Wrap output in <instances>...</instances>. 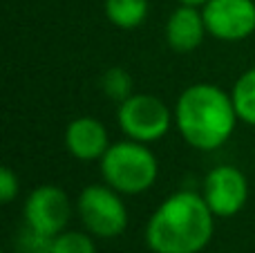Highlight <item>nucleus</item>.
<instances>
[{
	"instance_id": "nucleus-15",
	"label": "nucleus",
	"mask_w": 255,
	"mask_h": 253,
	"mask_svg": "<svg viewBox=\"0 0 255 253\" xmlns=\"http://www.w3.org/2000/svg\"><path fill=\"white\" fill-rule=\"evenodd\" d=\"M18 177L11 168H2L0 170V202L9 204L13 197L18 195Z\"/></svg>"
},
{
	"instance_id": "nucleus-10",
	"label": "nucleus",
	"mask_w": 255,
	"mask_h": 253,
	"mask_svg": "<svg viewBox=\"0 0 255 253\" xmlns=\"http://www.w3.org/2000/svg\"><path fill=\"white\" fill-rule=\"evenodd\" d=\"M206 31L208 29L204 22L202 9L193 7V4H179L166 22V40L170 49L179 54H188L197 49Z\"/></svg>"
},
{
	"instance_id": "nucleus-2",
	"label": "nucleus",
	"mask_w": 255,
	"mask_h": 253,
	"mask_svg": "<svg viewBox=\"0 0 255 253\" xmlns=\"http://www.w3.org/2000/svg\"><path fill=\"white\" fill-rule=\"evenodd\" d=\"M233 97L213 83L188 85L175 106V124L186 143L197 150H215L231 139L238 124Z\"/></svg>"
},
{
	"instance_id": "nucleus-4",
	"label": "nucleus",
	"mask_w": 255,
	"mask_h": 253,
	"mask_svg": "<svg viewBox=\"0 0 255 253\" xmlns=\"http://www.w3.org/2000/svg\"><path fill=\"white\" fill-rule=\"evenodd\" d=\"M81 222L94 238H117L128 227V209L112 186H85L76 202Z\"/></svg>"
},
{
	"instance_id": "nucleus-9",
	"label": "nucleus",
	"mask_w": 255,
	"mask_h": 253,
	"mask_svg": "<svg viewBox=\"0 0 255 253\" xmlns=\"http://www.w3.org/2000/svg\"><path fill=\"white\" fill-rule=\"evenodd\" d=\"M65 148L79 161L101 159L110 148L106 126L92 117H79L65 128Z\"/></svg>"
},
{
	"instance_id": "nucleus-11",
	"label": "nucleus",
	"mask_w": 255,
	"mask_h": 253,
	"mask_svg": "<svg viewBox=\"0 0 255 253\" xmlns=\"http://www.w3.org/2000/svg\"><path fill=\"white\" fill-rule=\"evenodd\" d=\"M106 16L119 29H134L148 16V0H106Z\"/></svg>"
},
{
	"instance_id": "nucleus-3",
	"label": "nucleus",
	"mask_w": 255,
	"mask_h": 253,
	"mask_svg": "<svg viewBox=\"0 0 255 253\" xmlns=\"http://www.w3.org/2000/svg\"><path fill=\"white\" fill-rule=\"evenodd\" d=\"M99 161H101L103 182L124 195H139L152 188L157 182V157L145 143L134 139L110 143V148Z\"/></svg>"
},
{
	"instance_id": "nucleus-14",
	"label": "nucleus",
	"mask_w": 255,
	"mask_h": 253,
	"mask_svg": "<svg viewBox=\"0 0 255 253\" xmlns=\"http://www.w3.org/2000/svg\"><path fill=\"white\" fill-rule=\"evenodd\" d=\"M101 90L115 101H126L128 97H132V79L126 70L121 67H112V70L101 74Z\"/></svg>"
},
{
	"instance_id": "nucleus-6",
	"label": "nucleus",
	"mask_w": 255,
	"mask_h": 253,
	"mask_svg": "<svg viewBox=\"0 0 255 253\" xmlns=\"http://www.w3.org/2000/svg\"><path fill=\"white\" fill-rule=\"evenodd\" d=\"M72 218V202L67 193L58 186L45 184L29 193L25 202V222L27 229L45 238H56L65 231Z\"/></svg>"
},
{
	"instance_id": "nucleus-5",
	"label": "nucleus",
	"mask_w": 255,
	"mask_h": 253,
	"mask_svg": "<svg viewBox=\"0 0 255 253\" xmlns=\"http://www.w3.org/2000/svg\"><path fill=\"white\" fill-rule=\"evenodd\" d=\"M172 119L175 115L154 94H132L119 103V110H117V121L124 134L141 143L161 139L170 130Z\"/></svg>"
},
{
	"instance_id": "nucleus-8",
	"label": "nucleus",
	"mask_w": 255,
	"mask_h": 253,
	"mask_svg": "<svg viewBox=\"0 0 255 253\" xmlns=\"http://www.w3.org/2000/svg\"><path fill=\"white\" fill-rule=\"evenodd\" d=\"M204 200L215 218H231L240 213L249 200V182L235 166H215L204 179Z\"/></svg>"
},
{
	"instance_id": "nucleus-16",
	"label": "nucleus",
	"mask_w": 255,
	"mask_h": 253,
	"mask_svg": "<svg viewBox=\"0 0 255 253\" xmlns=\"http://www.w3.org/2000/svg\"><path fill=\"white\" fill-rule=\"evenodd\" d=\"M181 4H193V7H204L208 0H179Z\"/></svg>"
},
{
	"instance_id": "nucleus-7",
	"label": "nucleus",
	"mask_w": 255,
	"mask_h": 253,
	"mask_svg": "<svg viewBox=\"0 0 255 253\" xmlns=\"http://www.w3.org/2000/svg\"><path fill=\"white\" fill-rule=\"evenodd\" d=\"M202 16L211 36L238 43L255 31V0H208Z\"/></svg>"
},
{
	"instance_id": "nucleus-13",
	"label": "nucleus",
	"mask_w": 255,
	"mask_h": 253,
	"mask_svg": "<svg viewBox=\"0 0 255 253\" xmlns=\"http://www.w3.org/2000/svg\"><path fill=\"white\" fill-rule=\"evenodd\" d=\"M49 253H97V247L88 233L63 231L52 240Z\"/></svg>"
},
{
	"instance_id": "nucleus-1",
	"label": "nucleus",
	"mask_w": 255,
	"mask_h": 253,
	"mask_svg": "<svg viewBox=\"0 0 255 253\" xmlns=\"http://www.w3.org/2000/svg\"><path fill=\"white\" fill-rule=\"evenodd\" d=\"M215 215L204 195L172 193L157 206L145 227V242L154 253H199L211 242Z\"/></svg>"
},
{
	"instance_id": "nucleus-12",
	"label": "nucleus",
	"mask_w": 255,
	"mask_h": 253,
	"mask_svg": "<svg viewBox=\"0 0 255 253\" xmlns=\"http://www.w3.org/2000/svg\"><path fill=\"white\" fill-rule=\"evenodd\" d=\"M233 106L244 124L255 126V67L247 70L233 85Z\"/></svg>"
}]
</instances>
